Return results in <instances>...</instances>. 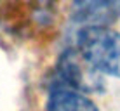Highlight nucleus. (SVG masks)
<instances>
[{"label": "nucleus", "mask_w": 120, "mask_h": 111, "mask_svg": "<svg viewBox=\"0 0 120 111\" xmlns=\"http://www.w3.org/2000/svg\"><path fill=\"white\" fill-rule=\"evenodd\" d=\"M71 18L84 26H110L120 18V0H73Z\"/></svg>", "instance_id": "20e7f679"}, {"label": "nucleus", "mask_w": 120, "mask_h": 111, "mask_svg": "<svg viewBox=\"0 0 120 111\" xmlns=\"http://www.w3.org/2000/svg\"><path fill=\"white\" fill-rule=\"evenodd\" d=\"M56 71L66 87L87 94V92H101L103 73H99L92 64L78 52V49H66L57 59Z\"/></svg>", "instance_id": "7ed1b4c3"}, {"label": "nucleus", "mask_w": 120, "mask_h": 111, "mask_svg": "<svg viewBox=\"0 0 120 111\" xmlns=\"http://www.w3.org/2000/svg\"><path fill=\"white\" fill-rule=\"evenodd\" d=\"M52 18V0H0V21L12 33L47 28Z\"/></svg>", "instance_id": "f03ea898"}, {"label": "nucleus", "mask_w": 120, "mask_h": 111, "mask_svg": "<svg viewBox=\"0 0 120 111\" xmlns=\"http://www.w3.org/2000/svg\"><path fill=\"white\" fill-rule=\"evenodd\" d=\"M47 108L49 111H99L94 101L84 92L66 85H59L51 90Z\"/></svg>", "instance_id": "39448f33"}, {"label": "nucleus", "mask_w": 120, "mask_h": 111, "mask_svg": "<svg viewBox=\"0 0 120 111\" xmlns=\"http://www.w3.org/2000/svg\"><path fill=\"white\" fill-rule=\"evenodd\" d=\"M77 49L103 75L120 78V33L110 26H84L77 33Z\"/></svg>", "instance_id": "f257e3e1"}]
</instances>
